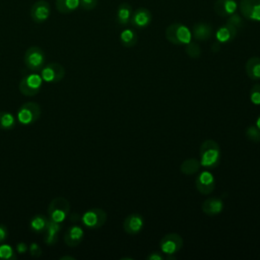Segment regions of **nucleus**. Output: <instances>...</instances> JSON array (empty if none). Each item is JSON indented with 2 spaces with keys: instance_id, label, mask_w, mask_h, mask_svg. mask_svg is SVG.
<instances>
[{
  "instance_id": "nucleus-8",
  "label": "nucleus",
  "mask_w": 260,
  "mask_h": 260,
  "mask_svg": "<svg viewBox=\"0 0 260 260\" xmlns=\"http://www.w3.org/2000/svg\"><path fill=\"white\" fill-rule=\"evenodd\" d=\"M80 219L88 229H100L107 221V213L102 208H90L82 214Z\"/></svg>"
},
{
  "instance_id": "nucleus-26",
  "label": "nucleus",
  "mask_w": 260,
  "mask_h": 260,
  "mask_svg": "<svg viewBox=\"0 0 260 260\" xmlns=\"http://www.w3.org/2000/svg\"><path fill=\"white\" fill-rule=\"evenodd\" d=\"M137 40H138L137 34L133 29H130V28L124 29L120 35V41H121L122 45L126 48L134 47L137 43Z\"/></svg>"
},
{
  "instance_id": "nucleus-4",
  "label": "nucleus",
  "mask_w": 260,
  "mask_h": 260,
  "mask_svg": "<svg viewBox=\"0 0 260 260\" xmlns=\"http://www.w3.org/2000/svg\"><path fill=\"white\" fill-rule=\"evenodd\" d=\"M70 211V203L64 197L54 198L48 206L49 219L58 223H62L68 216Z\"/></svg>"
},
{
  "instance_id": "nucleus-36",
  "label": "nucleus",
  "mask_w": 260,
  "mask_h": 260,
  "mask_svg": "<svg viewBox=\"0 0 260 260\" xmlns=\"http://www.w3.org/2000/svg\"><path fill=\"white\" fill-rule=\"evenodd\" d=\"M27 250H28V247H27L26 244L23 243V242H20V243H18V244L16 245V251H17L18 253H20V254L25 253Z\"/></svg>"
},
{
  "instance_id": "nucleus-21",
  "label": "nucleus",
  "mask_w": 260,
  "mask_h": 260,
  "mask_svg": "<svg viewBox=\"0 0 260 260\" xmlns=\"http://www.w3.org/2000/svg\"><path fill=\"white\" fill-rule=\"evenodd\" d=\"M223 203L219 198H208L202 204V211L207 215H215L221 212Z\"/></svg>"
},
{
  "instance_id": "nucleus-33",
  "label": "nucleus",
  "mask_w": 260,
  "mask_h": 260,
  "mask_svg": "<svg viewBox=\"0 0 260 260\" xmlns=\"http://www.w3.org/2000/svg\"><path fill=\"white\" fill-rule=\"evenodd\" d=\"M80 7L84 10H92L98 5V0H79Z\"/></svg>"
},
{
  "instance_id": "nucleus-25",
  "label": "nucleus",
  "mask_w": 260,
  "mask_h": 260,
  "mask_svg": "<svg viewBox=\"0 0 260 260\" xmlns=\"http://www.w3.org/2000/svg\"><path fill=\"white\" fill-rule=\"evenodd\" d=\"M49 218L43 214H36L29 221V226L35 233H44L47 229Z\"/></svg>"
},
{
  "instance_id": "nucleus-38",
  "label": "nucleus",
  "mask_w": 260,
  "mask_h": 260,
  "mask_svg": "<svg viewBox=\"0 0 260 260\" xmlns=\"http://www.w3.org/2000/svg\"><path fill=\"white\" fill-rule=\"evenodd\" d=\"M256 126L260 129V116L258 117V119H257V122H256Z\"/></svg>"
},
{
  "instance_id": "nucleus-24",
  "label": "nucleus",
  "mask_w": 260,
  "mask_h": 260,
  "mask_svg": "<svg viewBox=\"0 0 260 260\" xmlns=\"http://www.w3.org/2000/svg\"><path fill=\"white\" fill-rule=\"evenodd\" d=\"M79 0H56V8L62 14L73 12L79 7Z\"/></svg>"
},
{
  "instance_id": "nucleus-10",
  "label": "nucleus",
  "mask_w": 260,
  "mask_h": 260,
  "mask_svg": "<svg viewBox=\"0 0 260 260\" xmlns=\"http://www.w3.org/2000/svg\"><path fill=\"white\" fill-rule=\"evenodd\" d=\"M30 18L36 23H43L51 15V6L46 0H38L30 7Z\"/></svg>"
},
{
  "instance_id": "nucleus-12",
  "label": "nucleus",
  "mask_w": 260,
  "mask_h": 260,
  "mask_svg": "<svg viewBox=\"0 0 260 260\" xmlns=\"http://www.w3.org/2000/svg\"><path fill=\"white\" fill-rule=\"evenodd\" d=\"M152 20V14L149 9L145 7H139L135 9L132 13L130 23L133 27L137 29L146 28Z\"/></svg>"
},
{
  "instance_id": "nucleus-28",
  "label": "nucleus",
  "mask_w": 260,
  "mask_h": 260,
  "mask_svg": "<svg viewBox=\"0 0 260 260\" xmlns=\"http://www.w3.org/2000/svg\"><path fill=\"white\" fill-rule=\"evenodd\" d=\"M16 258L14 249L8 244H0V259L13 260Z\"/></svg>"
},
{
  "instance_id": "nucleus-7",
  "label": "nucleus",
  "mask_w": 260,
  "mask_h": 260,
  "mask_svg": "<svg viewBox=\"0 0 260 260\" xmlns=\"http://www.w3.org/2000/svg\"><path fill=\"white\" fill-rule=\"evenodd\" d=\"M41 71V77L43 81L48 83L60 82L65 76V68L57 62H51L45 64Z\"/></svg>"
},
{
  "instance_id": "nucleus-1",
  "label": "nucleus",
  "mask_w": 260,
  "mask_h": 260,
  "mask_svg": "<svg viewBox=\"0 0 260 260\" xmlns=\"http://www.w3.org/2000/svg\"><path fill=\"white\" fill-rule=\"evenodd\" d=\"M200 164L208 169L215 168L219 162V146L212 139L205 140L200 146Z\"/></svg>"
},
{
  "instance_id": "nucleus-30",
  "label": "nucleus",
  "mask_w": 260,
  "mask_h": 260,
  "mask_svg": "<svg viewBox=\"0 0 260 260\" xmlns=\"http://www.w3.org/2000/svg\"><path fill=\"white\" fill-rule=\"evenodd\" d=\"M246 136L249 140L258 142V141H260V129L256 125H252L247 129Z\"/></svg>"
},
{
  "instance_id": "nucleus-18",
  "label": "nucleus",
  "mask_w": 260,
  "mask_h": 260,
  "mask_svg": "<svg viewBox=\"0 0 260 260\" xmlns=\"http://www.w3.org/2000/svg\"><path fill=\"white\" fill-rule=\"evenodd\" d=\"M132 13H133V9L129 3H126V2L121 3L117 8V13H116L117 23L121 26H125L129 24Z\"/></svg>"
},
{
  "instance_id": "nucleus-15",
  "label": "nucleus",
  "mask_w": 260,
  "mask_h": 260,
  "mask_svg": "<svg viewBox=\"0 0 260 260\" xmlns=\"http://www.w3.org/2000/svg\"><path fill=\"white\" fill-rule=\"evenodd\" d=\"M214 11L221 17H229L237 12L239 4L236 0H216L214 3Z\"/></svg>"
},
{
  "instance_id": "nucleus-5",
  "label": "nucleus",
  "mask_w": 260,
  "mask_h": 260,
  "mask_svg": "<svg viewBox=\"0 0 260 260\" xmlns=\"http://www.w3.org/2000/svg\"><path fill=\"white\" fill-rule=\"evenodd\" d=\"M23 62L28 70L34 72L40 71L46 62L45 52L40 47L31 46L25 51Z\"/></svg>"
},
{
  "instance_id": "nucleus-11",
  "label": "nucleus",
  "mask_w": 260,
  "mask_h": 260,
  "mask_svg": "<svg viewBox=\"0 0 260 260\" xmlns=\"http://www.w3.org/2000/svg\"><path fill=\"white\" fill-rule=\"evenodd\" d=\"M183 247V239L180 235L172 233L166 235L159 242L160 250L166 254H175Z\"/></svg>"
},
{
  "instance_id": "nucleus-32",
  "label": "nucleus",
  "mask_w": 260,
  "mask_h": 260,
  "mask_svg": "<svg viewBox=\"0 0 260 260\" xmlns=\"http://www.w3.org/2000/svg\"><path fill=\"white\" fill-rule=\"evenodd\" d=\"M251 101L255 105L260 104V84H255L251 89Z\"/></svg>"
},
{
  "instance_id": "nucleus-17",
  "label": "nucleus",
  "mask_w": 260,
  "mask_h": 260,
  "mask_svg": "<svg viewBox=\"0 0 260 260\" xmlns=\"http://www.w3.org/2000/svg\"><path fill=\"white\" fill-rule=\"evenodd\" d=\"M192 35L197 41H207L213 35V27L207 22H197L192 27Z\"/></svg>"
},
{
  "instance_id": "nucleus-14",
  "label": "nucleus",
  "mask_w": 260,
  "mask_h": 260,
  "mask_svg": "<svg viewBox=\"0 0 260 260\" xmlns=\"http://www.w3.org/2000/svg\"><path fill=\"white\" fill-rule=\"evenodd\" d=\"M83 236V229L79 225L73 224L66 230L64 235V242L68 247H76L82 242Z\"/></svg>"
},
{
  "instance_id": "nucleus-19",
  "label": "nucleus",
  "mask_w": 260,
  "mask_h": 260,
  "mask_svg": "<svg viewBox=\"0 0 260 260\" xmlns=\"http://www.w3.org/2000/svg\"><path fill=\"white\" fill-rule=\"evenodd\" d=\"M61 231V223L49 219L47 229L45 231L44 242L49 246H54L58 241V234Z\"/></svg>"
},
{
  "instance_id": "nucleus-37",
  "label": "nucleus",
  "mask_w": 260,
  "mask_h": 260,
  "mask_svg": "<svg viewBox=\"0 0 260 260\" xmlns=\"http://www.w3.org/2000/svg\"><path fill=\"white\" fill-rule=\"evenodd\" d=\"M147 259H150V260H161L162 257L157 252H153V253H151L150 255L147 256Z\"/></svg>"
},
{
  "instance_id": "nucleus-16",
  "label": "nucleus",
  "mask_w": 260,
  "mask_h": 260,
  "mask_svg": "<svg viewBox=\"0 0 260 260\" xmlns=\"http://www.w3.org/2000/svg\"><path fill=\"white\" fill-rule=\"evenodd\" d=\"M143 226V218L138 213H132L128 215L123 222L124 231L129 235L138 234Z\"/></svg>"
},
{
  "instance_id": "nucleus-31",
  "label": "nucleus",
  "mask_w": 260,
  "mask_h": 260,
  "mask_svg": "<svg viewBox=\"0 0 260 260\" xmlns=\"http://www.w3.org/2000/svg\"><path fill=\"white\" fill-rule=\"evenodd\" d=\"M226 22L230 23V24H232L233 26H235L237 29L242 28V27L244 26V20H243V18L240 16V14L237 13V12L233 13L232 15H230L229 18H228V20H226Z\"/></svg>"
},
{
  "instance_id": "nucleus-9",
  "label": "nucleus",
  "mask_w": 260,
  "mask_h": 260,
  "mask_svg": "<svg viewBox=\"0 0 260 260\" xmlns=\"http://www.w3.org/2000/svg\"><path fill=\"white\" fill-rule=\"evenodd\" d=\"M239 10L246 19L260 21V0H241Z\"/></svg>"
},
{
  "instance_id": "nucleus-2",
  "label": "nucleus",
  "mask_w": 260,
  "mask_h": 260,
  "mask_svg": "<svg viewBox=\"0 0 260 260\" xmlns=\"http://www.w3.org/2000/svg\"><path fill=\"white\" fill-rule=\"evenodd\" d=\"M191 30L185 24L180 22H174L166 29L167 40L177 46L187 45L191 42Z\"/></svg>"
},
{
  "instance_id": "nucleus-34",
  "label": "nucleus",
  "mask_w": 260,
  "mask_h": 260,
  "mask_svg": "<svg viewBox=\"0 0 260 260\" xmlns=\"http://www.w3.org/2000/svg\"><path fill=\"white\" fill-rule=\"evenodd\" d=\"M28 252L32 257H39L42 254V249L39 244L34 242L28 246Z\"/></svg>"
},
{
  "instance_id": "nucleus-20",
  "label": "nucleus",
  "mask_w": 260,
  "mask_h": 260,
  "mask_svg": "<svg viewBox=\"0 0 260 260\" xmlns=\"http://www.w3.org/2000/svg\"><path fill=\"white\" fill-rule=\"evenodd\" d=\"M237 31L238 29L233 26L232 24L230 23H225L224 25L220 26L216 32H215V37H216V40L220 43H228V42H231L235 39V37L237 36Z\"/></svg>"
},
{
  "instance_id": "nucleus-6",
  "label": "nucleus",
  "mask_w": 260,
  "mask_h": 260,
  "mask_svg": "<svg viewBox=\"0 0 260 260\" xmlns=\"http://www.w3.org/2000/svg\"><path fill=\"white\" fill-rule=\"evenodd\" d=\"M43 84V79L38 73H28L24 75L19 82V90L23 95L32 96L37 94Z\"/></svg>"
},
{
  "instance_id": "nucleus-27",
  "label": "nucleus",
  "mask_w": 260,
  "mask_h": 260,
  "mask_svg": "<svg viewBox=\"0 0 260 260\" xmlns=\"http://www.w3.org/2000/svg\"><path fill=\"white\" fill-rule=\"evenodd\" d=\"M199 168H200V160L196 158H189L181 165V171L186 175H192L198 172Z\"/></svg>"
},
{
  "instance_id": "nucleus-35",
  "label": "nucleus",
  "mask_w": 260,
  "mask_h": 260,
  "mask_svg": "<svg viewBox=\"0 0 260 260\" xmlns=\"http://www.w3.org/2000/svg\"><path fill=\"white\" fill-rule=\"evenodd\" d=\"M8 237V229L5 224L0 223V244L4 243Z\"/></svg>"
},
{
  "instance_id": "nucleus-29",
  "label": "nucleus",
  "mask_w": 260,
  "mask_h": 260,
  "mask_svg": "<svg viewBox=\"0 0 260 260\" xmlns=\"http://www.w3.org/2000/svg\"><path fill=\"white\" fill-rule=\"evenodd\" d=\"M186 53L191 58H198L201 55V49L197 43L190 42L187 44L186 47Z\"/></svg>"
},
{
  "instance_id": "nucleus-13",
  "label": "nucleus",
  "mask_w": 260,
  "mask_h": 260,
  "mask_svg": "<svg viewBox=\"0 0 260 260\" xmlns=\"http://www.w3.org/2000/svg\"><path fill=\"white\" fill-rule=\"evenodd\" d=\"M195 184H196L197 190L201 194H204V195L210 194L214 190V187H215L214 178H213L212 174L207 171L201 172L198 175Z\"/></svg>"
},
{
  "instance_id": "nucleus-22",
  "label": "nucleus",
  "mask_w": 260,
  "mask_h": 260,
  "mask_svg": "<svg viewBox=\"0 0 260 260\" xmlns=\"http://www.w3.org/2000/svg\"><path fill=\"white\" fill-rule=\"evenodd\" d=\"M246 73L253 80L260 79V58L252 57L246 63Z\"/></svg>"
},
{
  "instance_id": "nucleus-23",
  "label": "nucleus",
  "mask_w": 260,
  "mask_h": 260,
  "mask_svg": "<svg viewBox=\"0 0 260 260\" xmlns=\"http://www.w3.org/2000/svg\"><path fill=\"white\" fill-rule=\"evenodd\" d=\"M16 117L6 111H0V130L9 131L12 130L16 125Z\"/></svg>"
},
{
  "instance_id": "nucleus-3",
  "label": "nucleus",
  "mask_w": 260,
  "mask_h": 260,
  "mask_svg": "<svg viewBox=\"0 0 260 260\" xmlns=\"http://www.w3.org/2000/svg\"><path fill=\"white\" fill-rule=\"evenodd\" d=\"M41 106L35 102H27L22 104L16 113V120L19 124L28 126L36 123L41 117Z\"/></svg>"
}]
</instances>
